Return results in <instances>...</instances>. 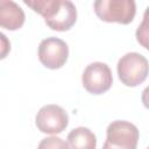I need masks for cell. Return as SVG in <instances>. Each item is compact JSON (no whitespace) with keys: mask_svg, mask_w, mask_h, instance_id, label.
Returning a JSON list of instances; mask_svg holds the SVG:
<instances>
[{"mask_svg":"<svg viewBox=\"0 0 149 149\" xmlns=\"http://www.w3.org/2000/svg\"><path fill=\"white\" fill-rule=\"evenodd\" d=\"M93 7L95 15L105 22L128 24L136 14V3L133 0H98Z\"/></svg>","mask_w":149,"mask_h":149,"instance_id":"2","label":"cell"},{"mask_svg":"<svg viewBox=\"0 0 149 149\" xmlns=\"http://www.w3.org/2000/svg\"><path fill=\"white\" fill-rule=\"evenodd\" d=\"M26 20L23 9L12 0H0V28L7 30L20 29Z\"/></svg>","mask_w":149,"mask_h":149,"instance_id":"8","label":"cell"},{"mask_svg":"<svg viewBox=\"0 0 149 149\" xmlns=\"http://www.w3.org/2000/svg\"><path fill=\"white\" fill-rule=\"evenodd\" d=\"M106 141L102 149H136L140 133L135 125L116 120L112 121L106 129Z\"/></svg>","mask_w":149,"mask_h":149,"instance_id":"4","label":"cell"},{"mask_svg":"<svg viewBox=\"0 0 149 149\" xmlns=\"http://www.w3.org/2000/svg\"><path fill=\"white\" fill-rule=\"evenodd\" d=\"M116 71L123 85L135 87L148 77V61L139 52H128L119 59Z\"/></svg>","mask_w":149,"mask_h":149,"instance_id":"3","label":"cell"},{"mask_svg":"<svg viewBox=\"0 0 149 149\" xmlns=\"http://www.w3.org/2000/svg\"><path fill=\"white\" fill-rule=\"evenodd\" d=\"M37 149H69L68 142L57 136H50L41 140Z\"/></svg>","mask_w":149,"mask_h":149,"instance_id":"10","label":"cell"},{"mask_svg":"<svg viewBox=\"0 0 149 149\" xmlns=\"http://www.w3.org/2000/svg\"><path fill=\"white\" fill-rule=\"evenodd\" d=\"M24 3L42 15L52 30H69L77 21L76 6L69 0H24Z\"/></svg>","mask_w":149,"mask_h":149,"instance_id":"1","label":"cell"},{"mask_svg":"<svg viewBox=\"0 0 149 149\" xmlns=\"http://www.w3.org/2000/svg\"><path fill=\"white\" fill-rule=\"evenodd\" d=\"M9 51H10V42L3 33H0V59H5L8 56Z\"/></svg>","mask_w":149,"mask_h":149,"instance_id":"12","label":"cell"},{"mask_svg":"<svg viewBox=\"0 0 149 149\" xmlns=\"http://www.w3.org/2000/svg\"><path fill=\"white\" fill-rule=\"evenodd\" d=\"M69 149H95L97 137L86 127H77L68 135Z\"/></svg>","mask_w":149,"mask_h":149,"instance_id":"9","label":"cell"},{"mask_svg":"<svg viewBox=\"0 0 149 149\" xmlns=\"http://www.w3.org/2000/svg\"><path fill=\"white\" fill-rule=\"evenodd\" d=\"M69 47L58 37H47L38 45V59L48 69H61L68 61Z\"/></svg>","mask_w":149,"mask_h":149,"instance_id":"7","label":"cell"},{"mask_svg":"<svg viewBox=\"0 0 149 149\" xmlns=\"http://www.w3.org/2000/svg\"><path fill=\"white\" fill-rule=\"evenodd\" d=\"M148 29H147V13L144 15V20L142 22L141 26H139L137 30H136V37L139 43H141L146 49H148V43H147V38H148Z\"/></svg>","mask_w":149,"mask_h":149,"instance_id":"11","label":"cell"},{"mask_svg":"<svg viewBox=\"0 0 149 149\" xmlns=\"http://www.w3.org/2000/svg\"><path fill=\"white\" fill-rule=\"evenodd\" d=\"M81 83L88 93L95 95L102 94L107 92L112 86V71L107 64L101 62H93L85 68L81 74Z\"/></svg>","mask_w":149,"mask_h":149,"instance_id":"6","label":"cell"},{"mask_svg":"<svg viewBox=\"0 0 149 149\" xmlns=\"http://www.w3.org/2000/svg\"><path fill=\"white\" fill-rule=\"evenodd\" d=\"M35 125L41 133L56 135L68 127L69 115L65 109L58 105H44L36 114Z\"/></svg>","mask_w":149,"mask_h":149,"instance_id":"5","label":"cell"}]
</instances>
